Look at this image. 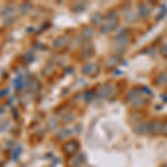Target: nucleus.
I'll list each match as a JSON object with an SVG mask.
<instances>
[{
	"label": "nucleus",
	"instance_id": "nucleus-13",
	"mask_svg": "<svg viewBox=\"0 0 167 167\" xmlns=\"http://www.w3.org/2000/svg\"><path fill=\"white\" fill-rule=\"evenodd\" d=\"M161 54H162L163 56L167 57V45H165V46H163L162 47V49H161Z\"/></svg>",
	"mask_w": 167,
	"mask_h": 167
},
{
	"label": "nucleus",
	"instance_id": "nucleus-4",
	"mask_svg": "<svg viewBox=\"0 0 167 167\" xmlns=\"http://www.w3.org/2000/svg\"><path fill=\"white\" fill-rule=\"evenodd\" d=\"M116 26V21L114 20H108L107 21V24L103 27V29H101V32H109L110 30H113Z\"/></svg>",
	"mask_w": 167,
	"mask_h": 167
},
{
	"label": "nucleus",
	"instance_id": "nucleus-11",
	"mask_svg": "<svg viewBox=\"0 0 167 167\" xmlns=\"http://www.w3.org/2000/svg\"><path fill=\"white\" fill-rule=\"evenodd\" d=\"M144 103H145V98H141V97H138V96L133 100V104L135 105V106H141V105H143Z\"/></svg>",
	"mask_w": 167,
	"mask_h": 167
},
{
	"label": "nucleus",
	"instance_id": "nucleus-1",
	"mask_svg": "<svg viewBox=\"0 0 167 167\" xmlns=\"http://www.w3.org/2000/svg\"><path fill=\"white\" fill-rule=\"evenodd\" d=\"M147 126H148V134H155V133H157V131H159L161 123L157 121V120H153L151 123H148Z\"/></svg>",
	"mask_w": 167,
	"mask_h": 167
},
{
	"label": "nucleus",
	"instance_id": "nucleus-9",
	"mask_svg": "<svg viewBox=\"0 0 167 167\" xmlns=\"http://www.w3.org/2000/svg\"><path fill=\"white\" fill-rule=\"evenodd\" d=\"M103 21H104V17H103V15H100V14H97L96 16L93 17V22L96 24V25H99Z\"/></svg>",
	"mask_w": 167,
	"mask_h": 167
},
{
	"label": "nucleus",
	"instance_id": "nucleus-12",
	"mask_svg": "<svg viewBox=\"0 0 167 167\" xmlns=\"http://www.w3.org/2000/svg\"><path fill=\"white\" fill-rule=\"evenodd\" d=\"M66 149L68 151H70V153H74V151L77 149V145H76V143H70L69 145L66 146Z\"/></svg>",
	"mask_w": 167,
	"mask_h": 167
},
{
	"label": "nucleus",
	"instance_id": "nucleus-8",
	"mask_svg": "<svg viewBox=\"0 0 167 167\" xmlns=\"http://www.w3.org/2000/svg\"><path fill=\"white\" fill-rule=\"evenodd\" d=\"M167 81V73L165 74H162V75H159V77L157 78V85H159V86H162L164 84H166Z\"/></svg>",
	"mask_w": 167,
	"mask_h": 167
},
{
	"label": "nucleus",
	"instance_id": "nucleus-2",
	"mask_svg": "<svg viewBox=\"0 0 167 167\" xmlns=\"http://www.w3.org/2000/svg\"><path fill=\"white\" fill-rule=\"evenodd\" d=\"M113 87L110 86V85H105L104 87L101 88V90H100V95L103 96V97H105V98H107V97H109L110 95L113 94Z\"/></svg>",
	"mask_w": 167,
	"mask_h": 167
},
{
	"label": "nucleus",
	"instance_id": "nucleus-5",
	"mask_svg": "<svg viewBox=\"0 0 167 167\" xmlns=\"http://www.w3.org/2000/svg\"><path fill=\"white\" fill-rule=\"evenodd\" d=\"M96 70H97V66H96L95 64H88L87 66H85V67H84V73L88 74V75L94 74Z\"/></svg>",
	"mask_w": 167,
	"mask_h": 167
},
{
	"label": "nucleus",
	"instance_id": "nucleus-10",
	"mask_svg": "<svg viewBox=\"0 0 167 167\" xmlns=\"http://www.w3.org/2000/svg\"><path fill=\"white\" fill-rule=\"evenodd\" d=\"M138 96V91L136 90V89H133V90H131L129 93H128V95H127V97H128V99H131V101L135 99L136 97Z\"/></svg>",
	"mask_w": 167,
	"mask_h": 167
},
{
	"label": "nucleus",
	"instance_id": "nucleus-14",
	"mask_svg": "<svg viewBox=\"0 0 167 167\" xmlns=\"http://www.w3.org/2000/svg\"><path fill=\"white\" fill-rule=\"evenodd\" d=\"M163 133H164V134H167V123L163 126Z\"/></svg>",
	"mask_w": 167,
	"mask_h": 167
},
{
	"label": "nucleus",
	"instance_id": "nucleus-3",
	"mask_svg": "<svg viewBox=\"0 0 167 167\" xmlns=\"http://www.w3.org/2000/svg\"><path fill=\"white\" fill-rule=\"evenodd\" d=\"M139 10H138V12H139V16L141 17H147L148 15H149V12H151V9H149V7L147 5H141L139 6V8H138Z\"/></svg>",
	"mask_w": 167,
	"mask_h": 167
},
{
	"label": "nucleus",
	"instance_id": "nucleus-7",
	"mask_svg": "<svg viewBox=\"0 0 167 167\" xmlns=\"http://www.w3.org/2000/svg\"><path fill=\"white\" fill-rule=\"evenodd\" d=\"M116 40L118 42H120V45H126L128 42V36L126 35V31H124V34L121 32L120 35L116 37Z\"/></svg>",
	"mask_w": 167,
	"mask_h": 167
},
{
	"label": "nucleus",
	"instance_id": "nucleus-6",
	"mask_svg": "<svg viewBox=\"0 0 167 167\" xmlns=\"http://www.w3.org/2000/svg\"><path fill=\"white\" fill-rule=\"evenodd\" d=\"M135 131L138 133V134H141V135L148 134V126H147V124H141V125H138L136 127Z\"/></svg>",
	"mask_w": 167,
	"mask_h": 167
}]
</instances>
